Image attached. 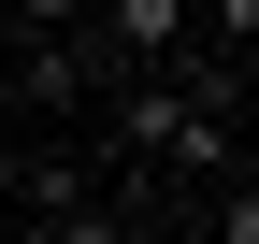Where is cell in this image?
Here are the masks:
<instances>
[{
	"instance_id": "cell-1",
	"label": "cell",
	"mask_w": 259,
	"mask_h": 244,
	"mask_svg": "<svg viewBox=\"0 0 259 244\" xmlns=\"http://www.w3.org/2000/svg\"><path fill=\"white\" fill-rule=\"evenodd\" d=\"M187 43V0H101V72H130V57H173Z\"/></svg>"
},
{
	"instance_id": "cell-2",
	"label": "cell",
	"mask_w": 259,
	"mask_h": 244,
	"mask_svg": "<svg viewBox=\"0 0 259 244\" xmlns=\"http://www.w3.org/2000/svg\"><path fill=\"white\" fill-rule=\"evenodd\" d=\"M202 230H216V244H259V187H245V172H216V201H202Z\"/></svg>"
},
{
	"instance_id": "cell-3",
	"label": "cell",
	"mask_w": 259,
	"mask_h": 244,
	"mask_svg": "<svg viewBox=\"0 0 259 244\" xmlns=\"http://www.w3.org/2000/svg\"><path fill=\"white\" fill-rule=\"evenodd\" d=\"M216 57H259V0H216Z\"/></svg>"
},
{
	"instance_id": "cell-4",
	"label": "cell",
	"mask_w": 259,
	"mask_h": 244,
	"mask_svg": "<svg viewBox=\"0 0 259 244\" xmlns=\"http://www.w3.org/2000/svg\"><path fill=\"white\" fill-rule=\"evenodd\" d=\"M15 29H87V0H15Z\"/></svg>"
},
{
	"instance_id": "cell-5",
	"label": "cell",
	"mask_w": 259,
	"mask_h": 244,
	"mask_svg": "<svg viewBox=\"0 0 259 244\" xmlns=\"http://www.w3.org/2000/svg\"><path fill=\"white\" fill-rule=\"evenodd\" d=\"M0 115H15V72H0Z\"/></svg>"
}]
</instances>
